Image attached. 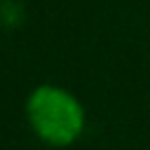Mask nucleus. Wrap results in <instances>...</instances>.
I'll use <instances>...</instances> for the list:
<instances>
[{"label": "nucleus", "mask_w": 150, "mask_h": 150, "mask_svg": "<svg viewBox=\"0 0 150 150\" xmlns=\"http://www.w3.org/2000/svg\"><path fill=\"white\" fill-rule=\"evenodd\" d=\"M26 122L30 131L49 148H68L87 129L82 101L61 84H38L26 98Z\"/></svg>", "instance_id": "nucleus-1"}]
</instances>
